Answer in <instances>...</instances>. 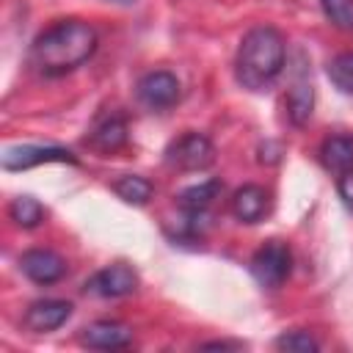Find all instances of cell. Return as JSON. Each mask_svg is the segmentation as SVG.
<instances>
[{"label": "cell", "instance_id": "2e32d148", "mask_svg": "<svg viewBox=\"0 0 353 353\" xmlns=\"http://www.w3.org/2000/svg\"><path fill=\"white\" fill-rule=\"evenodd\" d=\"M152 190H154L152 182L138 176V174H124L113 182V193L119 199H124L127 204H146L152 199Z\"/></svg>", "mask_w": 353, "mask_h": 353}, {"label": "cell", "instance_id": "8992f818", "mask_svg": "<svg viewBox=\"0 0 353 353\" xmlns=\"http://www.w3.org/2000/svg\"><path fill=\"white\" fill-rule=\"evenodd\" d=\"M135 290H138V273L124 262L108 265L85 281V292L99 295V298H121V295H130Z\"/></svg>", "mask_w": 353, "mask_h": 353}, {"label": "cell", "instance_id": "ffe728a7", "mask_svg": "<svg viewBox=\"0 0 353 353\" xmlns=\"http://www.w3.org/2000/svg\"><path fill=\"white\" fill-rule=\"evenodd\" d=\"M325 17L345 30H353V3L350 0H320Z\"/></svg>", "mask_w": 353, "mask_h": 353}, {"label": "cell", "instance_id": "7a4b0ae2", "mask_svg": "<svg viewBox=\"0 0 353 353\" xmlns=\"http://www.w3.org/2000/svg\"><path fill=\"white\" fill-rule=\"evenodd\" d=\"M284 61H287L284 36L270 25H259L251 28L240 41L234 58V77L248 91H265L281 74Z\"/></svg>", "mask_w": 353, "mask_h": 353}, {"label": "cell", "instance_id": "5b68a950", "mask_svg": "<svg viewBox=\"0 0 353 353\" xmlns=\"http://www.w3.org/2000/svg\"><path fill=\"white\" fill-rule=\"evenodd\" d=\"M41 163H77V157L63 146H39V143L8 146L3 152L6 171H25V168H33Z\"/></svg>", "mask_w": 353, "mask_h": 353}, {"label": "cell", "instance_id": "9a60e30c", "mask_svg": "<svg viewBox=\"0 0 353 353\" xmlns=\"http://www.w3.org/2000/svg\"><path fill=\"white\" fill-rule=\"evenodd\" d=\"M223 190V182L221 179H207V182H199V185H190L185 188L176 201L182 210H190V212H207V207L218 199V193Z\"/></svg>", "mask_w": 353, "mask_h": 353}, {"label": "cell", "instance_id": "7c38bea8", "mask_svg": "<svg viewBox=\"0 0 353 353\" xmlns=\"http://www.w3.org/2000/svg\"><path fill=\"white\" fill-rule=\"evenodd\" d=\"M85 143L97 152H116L127 143V121L121 113H105L91 127Z\"/></svg>", "mask_w": 353, "mask_h": 353}, {"label": "cell", "instance_id": "30bf717a", "mask_svg": "<svg viewBox=\"0 0 353 353\" xmlns=\"http://www.w3.org/2000/svg\"><path fill=\"white\" fill-rule=\"evenodd\" d=\"M72 303L69 301H58V298H47V301H36L28 306L25 312V325L36 334H47L61 328L69 317H72Z\"/></svg>", "mask_w": 353, "mask_h": 353}, {"label": "cell", "instance_id": "3957f363", "mask_svg": "<svg viewBox=\"0 0 353 353\" xmlns=\"http://www.w3.org/2000/svg\"><path fill=\"white\" fill-rule=\"evenodd\" d=\"M212 160H215V146L201 132H185L176 141H171L165 149V163L176 171H201L212 165Z\"/></svg>", "mask_w": 353, "mask_h": 353}, {"label": "cell", "instance_id": "9c48e42d", "mask_svg": "<svg viewBox=\"0 0 353 353\" xmlns=\"http://www.w3.org/2000/svg\"><path fill=\"white\" fill-rule=\"evenodd\" d=\"M19 268L22 273L36 281V284H55L66 276V262L55 254V251H47V248H30L19 256Z\"/></svg>", "mask_w": 353, "mask_h": 353}, {"label": "cell", "instance_id": "8fae6325", "mask_svg": "<svg viewBox=\"0 0 353 353\" xmlns=\"http://www.w3.org/2000/svg\"><path fill=\"white\" fill-rule=\"evenodd\" d=\"M80 342L85 347H97V350L127 347L132 342V328L124 323H116V320H97L80 331Z\"/></svg>", "mask_w": 353, "mask_h": 353}, {"label": "cell", "instance_id": "e0dca14e", "mask_svg": "<svg viewBox=\"0 0 353 353\" xmlns=\"http://www.w3.org/2000/svg\"><path fill=\"white\" fill-rule=\"evenodd\" d=\"M8 215L17 226L22 229H33L44 221V207L33 199V196H17L11 204H8Z\"/></svg>", "mask_w": 353, "mask_h": 353}, {"label": "cell", "instance_id": "4fadbf2b", "mask_svg": "<svg viewBox=\"0 0 353 353\" xmlns=\"http://www.w3.org/2000/svg\"><path fill=\"white\" fill-rule=\"evenodd\" d=\"M232 212L243 223H256L268 212V190L259 185H243L232 196Z\"/></svg>", "mask_w": 353, "mask_h": 353}, {"label": "cell", "instance_id": "44dd1931", "mask_svg": "<svg viewBox=\"0 0 353 353\" xmlns=\"http://www.w3.org/2000/svg\"><path fill=\"white\" fill-rule=\"evenodd\" d=\"M336 190H339V199L345 201V207L353 210V168H347L336 176Z\"/></svg>", "mask_w": 353, "mask_h": 353}, {"label": "cell", "instance_id": "277c9868", "mask_svg": "<svg viewBox=\"0 0 353 353\" xmlns=\"http://www.w3.org/2000/svg\"><path fill=\"white\" fill-rule=\"evenodd\" d=\"M292 270V254L287 243L281 240H268L254 256H251V273L262 287H281Z\"/></svg>", "mask_w": 353, "mask_h": 353}, {"label": "cell", "instance_id": "7402d4cb", "mask_svg": "<svg viewBox=\"0 0 353 353\" xmlns=\"http://www.w3.org/2000/svg\"><path fill=\"white\" fill-rule=\"evenodd\" d=\"M204 347L207 350H226V347H240V345H234V342H207Z\"/></svg>", "mask_w": 353, "mask_h": 353}, {"label": "cell", "instance_id": "ba28073f", "mask_svg": "<svg viewBox=\"0 0 353 353\" xmlns=\"http://www.w3.org/2000/svg\"><path fill=\"white\" fill-rule=\"evenodd\" d=\"M312 110H314V85L309 77V66L298 63L292 69V80L287 88V116L295 127H303L312 119Z\"/></svg>", "mask_w": 353, "mask_h": 353}, {"label": "cell", "instance_id": "6da1fadb", "mask_svg": "<svg viewBox=\"0 0 353 353\" xmlns=\"http://www.w3.org/2000/svg\"><path fill=\"white\" fill-rule=\"evenodd\" d=\"M97 50V30L83 19H58L30 44V66L47 77H61L83 66Z\"/></svg>", "mask_w": 353, "mask_h": 353}, {"label": "cell", "instance_id": "d6986e66", "mask_svg": "<svg viewBox=\"0 0 353 353\" xmlns=\"http://www.w3.org/2000/svg\"><path fill=\"white\" fill-rule=\"evenodd\" d=\"M276 347L279 350H287V353H317L320 350V342L309 334V331H284L281 336H276Z\"/></svg>", "mask_w": 353, "mask_h": 353}, {"label": "cell", "instance_id": "ac0fdd59", "mask_svg": "<svg viewBox=\"0 0 353 353\" xmlns=\"http://www.w3.org/2000/svg\"><path fill=\"white\" fill-rule=\"evenodd\" d=\"M325 72H328V80H331L342 94H353V50L334 55V58L328 61Z\"/></svg>", "mask_w": 353, "mask_h": 353}, {"label": "cell", "instance_id": "5bb4252c", "mask_svg": "<svg viewBox=\"0 0 353 353\" xmlns=\"http://www.w3.org/2000/svg\"><path fill=\"white\" fill-rule=\"evenodd\" d=\"M320 160L328 171L342 174L353 168V135H331L320 146Z\"/></svg>", "mask_w": 353, "mask_h": 353}, {"label": "cell", "instance_id": "52a82bcc", "mask_svg": "<svg viewBox=\"0 0 353 353\" xmlns=\"http://www.w3.org/2000/svg\"><path fill=\"white\" fill-rule=\"evenodd\" d=\"M138 99L152 110H165L179 102V80L165 69L149 72L138 80Z\"/></svg>", "mask_w": 353, "mask_h": 353}]
</instances>
